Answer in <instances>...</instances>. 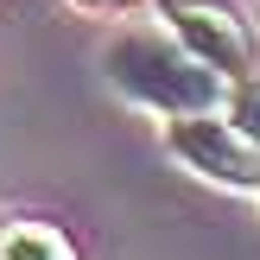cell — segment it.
I'll return each instance as SVG.
<instances>
[{
	"label": "cell",
	"mask_w": 260,
	"mask_h": 260,
	"mask_svg": "<svg viewBox=\"0 0 260 260\" xmlns=\"http://www.w3.org/2000/svg\"><path fill=\"white\" fill-rule=\"evenodd\" d=\"M165 152L184 172L210 178L222 190H254L260 197V140L235 121L229 108H197L165 121Z\"/></svg>",
	"instance_id": "cell-2"
},
{
	"label": "cell",
	"mask_w": 260,
	"mask_h": 260,
	"mask_svg": "<svg viewBox=\"0 0 260 260\" xmlns=\"http://www.w3.org/2000/svg\"><path fill=\"white\" fill-rule=\"evenodd\" d=\"M159 19L197 51L210 70H222L229 83L260 70V25L229 0H159Z\"/></svg>",
	"instance_id": "cell-3"
},
{
	"label": "cell",
	"mask_w": 260,
	"mask_h": 260,
	"mask_svg": "<svg viewBox=\"0 0 260 260\" xmlns=\"http://www.w3.org/2000/svg\"><path fill=\"white\" fill-rule=\"evenodd\" d=\"M76 7H89V13H121V7H134V0H76Z\"/></svg>",
	"instance_id": "cell-6"
},
{
	"label": "cell",
	"mask_w": 260,
	"mask_h": 260,
	"mask_svg": "<svg viewBox=\"0 0 260 260\" xmlns=\"http://www.w3.org/2000/svg\"><path fill=\"white\" fill-rule=\"evenodd\" d=\"M0 260H76L70 235L51 222H0Z\"/></svg>",
	"instance_id": "cell-4"
},
{
	"label": "cell",
	"mask_w": 260,
	"mask_h": 260,
	"mask_svg": "<svg viewBox=\"0 0 260 260\" xmlns=\"http://www.w3.org/2000/svg\"><path fill=\"white\" fill-rule=\"evenodd\" d=\"M222 108H229V114H235V121H241V127H248V134H254V140H260V70H254V76H241V83H235V89H229V102H222Z\"/></svg>",
	"instance_id": "cell-5"
},
{
	"label": "cell",
	"mask_w": 260,
	"mask_h": 260,
	"mask_svg": "<svg viewBox=\"0 0 260 260\" xmlns=\"http://www.w3.org/2000/svg\"><path fill=\"white\" fill-rule=\"evenodd\" d=\"M102 70L108 83L121 89L134 108H152V114H197V108H222L229 102V76L210 70L172 25H127L102 45Z\"/></svg>",
	"instance_id": "cell-1"
}]
</instances>
